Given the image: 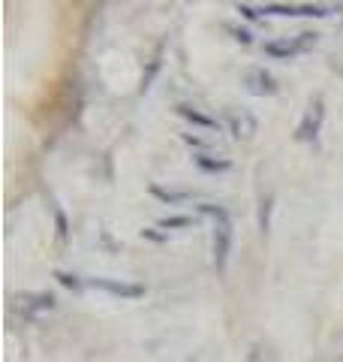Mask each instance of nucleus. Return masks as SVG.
<instances>
[{"label":"nucleus","instance_id":"nucleus-9","mask_svg":"<svg viewBox=\"0 0 343 362\" xmlns=\"http://www.w3.org/2000/svg\"><path fill=\"white\" fill-rule=\"evenodd\" d=\"M181 115H184V118H190V121H196V124H202V127H214V121H211V118L199 115V112H190L187 106H181Z\"/></svg>","mask_w":343,"mask_h":362},{"label":"nucleus","instance_id":"nucleus-7","mask_svg":"<svg viewBox=\"0 0 343 362\" xmlns=\"http://www.w3.org/2000/svg\"><path fill=\"white\" fill-rule=\"evenodd\" d=\"M265 13H274V16H328L331 6H313V4L283 6V4H274V6H265Z\"/></svg>","mask_w":343,"mask_h":362},{"label":"nucleus","instance_id":"nucleus-1","mask_svg":"<svg viewBox=\"0 0 343 362\" xmlns=\"http://www.w3.org/2000/svg\"><path fill=\"white\" fill-rule=\"evenodd\" d=\"M202 211H208L214 218V266L217 272L226 269V259H229V247H232V221L223 209H214V206H202Z\"/></svg>","mask_w":343,"mask_h":362},{"label":"nucleus","instance_id":"nucleus-6","mask_svg":"<svg viewBox=\"0 0 343 362\" xmlns=\"http://www.w3.org/2000/svg\"><path fill=\"white\" fill-rule=\"evenodd\" d=\"M229 130H232L235 139H250V136L256 133V121L253 115H247V112H229Z\"/></svg>","mask_w":343,"mask_h":362},{"label":"nucleus","instance_id":"nucleus-11","mask_svg":"<svg viewBox=\"0 0 343 362\" xmlns=\"http://www.w3.org/2000/svg\"><path fill=\"white\" fill-rule=\"evenodd\" d=\"M57 278H61V284H66V287H78V281L70 278V275H64V272H57Z\"/></svg>","mask_w":343,"mask_h":362},{"label":"nucleus","instance_id":"nucleus-4","mask_svg":"<svg viewBox=\"0 0 343 362\" xmlns=\"http://www.w3.org/2000/svg\"><path fill=\"white\" fill-rule=\"evenodd\" d=\"M244 85H247L250 94H256V97H271L274 90H277V85H274V78H271L265 70H247Z\"/></svg>","mask_w":343,"mask_h":362},{"label":"nucleus","instance_id":"nucleus-8","mask_svg":"<svg viewBox=\"0 0 343 362\" xmlns=\"http://www.w3.org/2000/svg\"><path fill=\"white\" fill-rule=\"evenodd\" d=\"M244 362H280V356H277V350H274V344L259 341V344H253V350L247 354Z\"/></svg>","mask_w":343,"mask_h":362},{"label":"nucleus","instance_id":"nucleus-3","mask_svg":"<svg viewBox=\"0 0 343 362\" xmlns=\"http://www.w3.org/2000/svg\"><path fill=\"white\" fill-rule=\"evenodd\" d=\"M323 118H325V106H323V100H316V103H311V109L304 112V118L299 124V139L313 142L319 136V127H323Z\"/></svg>","mask_w":343,"mask_h":362},{"label":"nucleus","instance_id":"nucleus-5","mask_svg":"<svg viewBox=\"0 0 343 362\" xmlns=\"http://www.w3.org/2000/svg\"><path fill=\"white\" fill-rule=\"evenodd\" d=\"M90 284L112 293V296H127V299L145 296V287H139V284H121V281H109V278H97V281H90Z\"/></svg>","mask_w":343,"mask_h":362},{"label":"nucleus","instance_id":"nucleus-10","mask_svg":"<svg viewBox=\"0 0 343 362\" xmlns=\"http://www.w3.org/2000/svg\"><path fill=\"white\" fill-rule=\"evenodd\" d=\"M199 166H202V169H208V173H217V169H229V163H226V160L214 163V160H205V157H199Z\"/></svg>","mask_w":343,"mask_h":362},{"label":"nucleus","instance_id":"nucleus-2","mask_svg":"<svg viewBox=\"0 0 343 362\" xmlns=\"http://www.w3.org/2000/svg\"><path fill=\"white\" fill-rule=\"evenodd\" d=\"M316 42V33H299V40H283V42H268L265 52L274 58H292V54L307 52Z\"/></svg>","mask_w":343,"mask_h":362}]
</instances>
